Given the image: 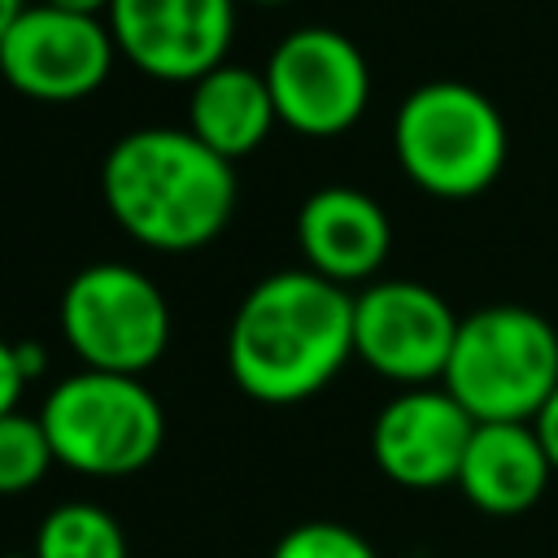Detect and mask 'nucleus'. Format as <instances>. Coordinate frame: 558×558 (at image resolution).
Here are the masks:
<instances>
[{"instance_id": "5701e85b", "label": "nucleus", "mask_w": 558, "mask_h": 558, "mask_svg": "<svg viewBox=\"0 0 558 558\" xmlns=\"http://www.w3.org/2000/svg\"><path fill=\"white\" fill-rule=\"evenodd\" d=\"M240 4V0H235ZM244 4H288V0H244Z\"/></svg>"}, {"instance_id": "f8f14e48", "label": "nucleus", "mask_w": 558, "mask_h": 558, "mask_svg": "<svg viewBox=\"0 0 558 558\" xmlns=\"http://www.w3.org/2000/svg\"><path fill=\"white\" fill-rule=\"evenodd\" d=\"M296 244L305 253V270L349 288L384 266L392 227L375 196L336 183L310 192L296 209Z\"/></svg>"}, {"instance_id": "f03ea898", "label": "nucleus", "mask_w": 558, "mask_h": 558, "mask_svg": "<svg viewBox=\"0 0 558 558\" xmlns=\"http://www.w3.org/2000/svg\"><path fill=\"white\" fill-rule=\"evenodd\" d=\"M100 196L135 244L192 253L231 222L235 174L231 161L205 148L187 126H140L105 153Z\"/></svg>"}, {"instance_id": "dca6fc26", "label": "nucleus", "mask_w": 558, "mask_h": 558, "mask_svg": "<svg viewBox=\"0 0 558 558\" xmlns=\"http://www.w3.org/2000/svg\"><path fill=\"white\" fill-rule=\"evenodd\" d=\"M52 445H48V432L39 423V414H22V410H9L0 414V497H17V493H31L48 466H52Z\"/></svg>"}, {"instance_id": "9d476101", "label": "nucleus", "mask_w": 558, "mask_h": 558, "mask_svg": "<svg viewBox=\"0 0 558 558\" xmlns=\"http://www.w3.org/2000/svg\"><path fill=\"white\" fill-rule=\"evenodd\" d=\"M109 35L148 78L196 83L227 61L235 39V0H113Z\"/></svg>"}, {"instance_id": "f3484780", "label": "nucleus", "mask_w": 558, "mask_h": 558, "mask_svg": "<svg viewBox=\"0 0 558 558\" xmlns=\"http://www.w3.org/2000/svg\"><path fill=\"white\" fill-rule=\"evenodd\" d=\"M270 558H379V554L362 532L314 519V523H296L292 532H283Z\"/></svg>"}, {"instance_id": "4be33fe9", "label": "nucleus", "mask_w": 558, "mask_h": 558, "mask_svg": "<svg viewBox=\"0 0 558 558\" xmlns=\"http://www.w3.org/2000/svg\"><path fill=\"white\" fill-rule=\"evenodd\" d=\"M26 9V0H0V39L9 35V26L17 22V13Z\"/></svg>"}, {"instance_id": "6ab92c4d", "label": "nucleus", "mask_w": 558, "mask_h": 558, "mask_svg": "<svg viewBox=\"0 0 558 558\" xmlns=\"http://www.w3.org/2000/svg\"><path fill=\"white\" fill-rule=\"evenodd\" d=\"M532 427H536V436H541V449H545L549 466L558 471V384H554V392L545 397V405L536 410Z\"/></svg>"}, {"instance_id": "1a4fd4ad", "label": "nucleus", "mask_w": 558, "mask_h": 558, "mask_svg": "<svg viewBox=\"0 0 558 558\" xmlns=\"http://www.w3.org/2000/svg\"><path fill=\"white\" fill-rule=\"evenodd\" d=\"M458 323L462 318L436 288L379 279L353 296V357L401 388H418L445 375Z\"/></svg>"}, {"instance_id": "7ed1b4c3", "label": "nucleus", "mask_w": 558, "mask_h": 558, "mask_svg": "<svg viewBox=\"0 0 558 558\" xmlns=\"http://www.w3.org/2000/svg\"><path fill=\"white\" fill-rule=\"evenodd\" d=\"M440 384L475 423H532L558 384V331L527 305H484L458 323Z\"/></svg>"}, {"instance_id": "39448f33", "label": "nucleus", "mask_w": 558, "mask_h": 558, "mask_svg": "<svg viewBox=\"0 0 558 558\" xmlns=\"http://www.w3.org/2000/svg\"><path fill=\"white\" fill-rule=\"evenodd\" d=\"M39 423L48 432L52 458L96 480L144 471L166 440V410L140 375L87 366L52 384Z\"/></svg>"}, {"instance_id": "4468645a", "label": "nucleus", "mask_w": 558, "mask_h": 558, "mask_svg": "<svg viewBox=\"0 0 558 558\" xmlns=\"http://www.w3.org/2000/svg\"><path fill=\"white\" fill-rule=\"evenodd\" d=\"M187 87H192V96H187V131L205 148L227 157V161L248 157L253 148H262L270 126L279 122L270 87H266V74H257L248 65L222 61V65L205 70L196 83H187Z\"/></svg>"}, {"instance_id": "423d86ee", "label": "nucleus", "mask_w": 558, "mask_h": 558, "mask_svg": "<svg viewBox=\"0 0 558 558\" xmlns=\"http://www.w3.org/2000/svg\"><path fill=\"white\" fill-rule=\"evenodd\" d=\"M61 336L87 371L144 375L170 344V305L144 270L92 262L61 292Z\"/></svg>"}, {"instance_id": "20e7f679", "label": "nucleus", "mask_w": 558, "mask_h": 558, "mask_svg": "<svg viewBox=\"0 0 558 558\" xmlns=\"http://www.w3.org/2000/svg\"><path fill=\"white\" fill-rule=\"evenodd\" d=\"M392 153L414 187L440 201H466L497 183L510 135L497 105L458 78L418 83L392 118Z\"/></svg>"}, {"instance_id": "9b49d317", "label": "nucleus", "mask_w": 558, "mask_h": 558, "mask_svg": "<svg viewBox=\"0 0 558 558\" xmlns=\"http://www.w3.org/2000/svg\"><path fill=\"white\" fill-rule=\"evenodd\" d=\"M475 418L432 384L401 388L371 427V453L379 471L401 488H440L458 480Z\"/></svg>"}, {"instance_id": "412c9836", "label": "nucleus", "mask_w": 558, "mask_h": 558, "mask_svg": "<svg viewBox=\"0 0 558 558\" xmlns=\"http://www.w3.org/2000/svg\"><path fill=\"white\" fill-rule=\"evenodd\" d=\"M39 4H52V9H65V13H87V17H105L113 0H39Z\"/></svg>"}, {"instance_id": "b1692460", "label": "nucleus", "mask_w": 558, "mask_h": 558, "mask_svg": "<svg viewBox=\"0 0 558 558\" xmlns=\"http://www.w3.org/2000/svg\"><path fill=\"white\" fill-rule=\"evenodd\" d=\"M0 558H35V554H0Z\"/></svg>"}, {"instance_id": "0eeeda50", "label": "nucleus", "mask_w": 558, "mask_h": 558, "mask_svg": "<svg viewBox=\"0 0 558 558\" xmlns=\"http://www.w3.org/2000/svg\"><path fill=\"white\" fill-rule=\"evenodd\" d=\"M262 74L279 122L310 140L349 131L371 100V70L362 48L331 26H296L283 35Z\"/></svg>"}, {"instance_id": "2eb2a0df", "label": "nucleus", "mask_w": 558, "mask_h": 558, "mask_svg": "<svg viewBox=\"0 0 558 558\" xmlns=\"http://www.w3.org/2000/svg\"><path fill=\"white\" fill-rule=\"evenodd\" d=\"M35 558H126L122 523L96 501L52 506L35 532Z\"/></svg>"}, {"instance_id": "ddd939ff", "label": "nucleus", "mask_w": 558, "mask_h": 558, "mask_svg": "<svg viewBox=\"0 0 558 558\" xmlns=\"http://www.w3.org/2000/svg\"><path fill=\"white\" fill-rule=\"evenodd\" d=\"M549 475L532 423H475L453 484L484 514H523L545 497Z\"/></svg>"}, {"instance_id": "6e6552de", "label": "nucleus", "mask_w": 558, "mask_h": 558, "mask_svg": "<svg viewBox=\"0 0 558 558\" xmlns=\"http://www.w3.org/2000/svg\"><path fill=\"white\" fill-rule=\"evenodd\" d=\"M118 44L105 17L26 4L0 39V78L31 100L70 105L92 96L113 70Z\"/></svg>"}, {"instance_id": "f257e3e1", "label": "nucleus", "mask_w": 558, "mask_h": 558, "mask_svg": "<svg viewBox=\"0 0 558 558\" xmlns=\"http://www.w3.org/2000/svg\"><path fill=\"white\" fill-rule=\"evenodd\" d=\"M349 357L353 296L314 270L266 275L227 327L231 379L262 405H292L323 392Z\"/></svg>"}, {"instance_id": "aec40b11", "label": "nucleus", "mask_w": 558, "mask_h": 558, "mask_svg": "<svg viewBox=\"0 0 558 558\" xmlns=\"http://www.w3.org/2000/svg\"><path fill=\"white\" fill-rule=\"evenodd\" d=\"M13 349H17V366H22L26 384H31V379H39V375L48 371V353H44V344H35V340H22V344H13Z\"/></svg>"}, {"instance_id": "a211bd4d", "label": "nucleus", "mask_w": 558, "mask_h": 558, "mask_svg": "<svg viewBox=\"0 0 558 558\" xmlns=\"http://www.w3.org/2000/svg\"><path fill=\"white\" fill-rule=\"evenodd\" d=\"M22 388H26V375H22V366H17V349H13L9 340H0V414L17 410Z\"/></svg>"}]
</instances>
